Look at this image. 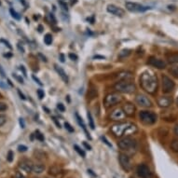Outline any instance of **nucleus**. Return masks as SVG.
Wrapping results in <instances>:
<instances>
[{
    "label": "nucleus",
    "instance_id": "f257e3e1",
    "mask_svg": "<svg viewBox=\"0 0 178 178\" xmlns=\"http://www.w3.org/2000/svg\"><path fill=\"white\" fill-rule=\"evenodd\" d=\"M140 84L143 90L150 94H153L158 89V79L156 75L151 71L144 72L140 77Z\"/></svg>",
    "mask_w": 178,
    "mask_h": 178
},
{
    "label": "nucleus",
    "instance_id": "c03bdc74",
    "mask_svg": "<svg viewBox=\"0 0 178 178\" xmlns=\"http://www.w3.org/2000/svg\"><path fill=\"white\" fill-rule=\"evenodd\" d=\"M12 76H13V78H15V79H16L17 80H18V81H19L20 83H22V84H23V80H22V78H20V77H19V76H17L16 74H13Z\"/></svg>",
    "mask_w": 178,
    "mask_h": 178
},
{
    "label": "nucleus",
    "instance_id": "ea45409f",
    "mask_svg": "<svg viewBox=\"0 0 178 178\" xmlns=\"http://www.w3.org/2000/svg\"><path fill=\"white\" fill-rule=\"evenodd\" d=\"M6 109H7V105L4 103H0V112L5 111Z\"/></svg>",
    "mask_w": 178,
    "mask_h": 178
},
{
    "label": "nucleus",
    "instance_id": "e2e57ef3",
    "mask_svg": "<svg viewBox=\"0 0 178 178\" xmlns=\"http://www.w3.org/2000/svg\"><path fill=\"white\" fill-rule=\"evenodd\" d=\"M114 178H116V177H114Z\"/></svg>",
    "mask_w": 178,
    "mask_h": 178
},
{
    "label": "nucleus",
    "instance_id": "13d9d810",
    "mask_svg": "<svg viewBox=\"0 0 178 178\" xmlns=\"http://www.w3.org/2000/svg\"><path fill=\"white\" fill-rule=\"evenodd\" d=\"M38 55H39V56H40V57L42 58V61H44V62H47V60H46V58H45V57H43V56H42V54H41V53H39Z\"/></svg>",
    "mask_w": 178,
    "mask_h": 178
},
{
    "label": "nucleus",
    "instance_id": "473e14b6",
    "mask_svg": "<svg viewBox=\"0 0 178 178\" xmlns=\"http://www.w3.org/2000/svg\"><path fill=\"white\" fill-rule=\"evenodd\" d=\"M13 159H14V153H13V152H12L11 150H10V151H8L7 155V162H13Z\"/></svg>",
    "mask_w": 178,
    "mask_h": 178
},
{
    "label": "nucleus",
    "instance_id": "39448f33",
    "mask_svg": "<svg viewBox=\"0 0 178 178\" xmlns=\"http://www.w3.org/2000/svg\"><path fill=\"white\" fill-rule=\"evenodd\" d=\"M121 100H122V97L120 93H117V92L109 93L105 99V105L106 107H109V106H112V105L118 104L120 102H121Z\"/></svg>",
    "mask_w": 178,
    "mask_h": 178
},
{
    "label": "nucleus",
    "instance_id": "423d86ee",
    "mask_svg": "<svg viewBox=\"0 0 178 178\" xmlns=\"http://www.w3.org/2000/svg\"><path fill=\"white\" fill-rule=\"evenodd\" d=\"M126 8L131 12H144L147 10H149V7L141 5L139 3H135V2H126L125 3Z\"/></svg>",
    "mask_w": 178,
    "mask_h": 178
},
{
    "label": "nucleus",
    "instance_id": "b1692460",
    "mask_svg": "<svg viewBox=\"0 0 178 178\" xmlns=\"http://www.w3.org/2000/svg\"><path fill=\"white\" fill-rule=\"evenodd\" d=\"M132 53V49H122L121 52L118 53V57L121 58V59H124L126 57H128L130 54Z\"/></svg>",
    "mask_w": 178,
    "mask_h": 178
},
{
    "label": "nucleus",
    "instance_id": "6ab92c4d",
    "mask_svg": "<svg viewBox=\"0 0 178 178\" xmlns=\"http://www.w3.org/2000/svg\"><path fill=\"white\" fill-rule=\"evenodd\" d=\"M123 110H124V112L126 115H128V116H132L134 114V105L128 103V104H126L124 106H123Z\"/></svg>",
    "mask_w": 178,
    "mask_h": 178
},
{
    "label": "nucleus",
    "instance_id": "680f3d73",
    "mask_svg": "<svg viewBox=\"0 0 178 178\" xmlns=\"http://www.w3.org/2000/svg\"><path fill=\"white\" fill-rule=\"evenodd\" d=\"M176 105H178V97H177V99H176Z\"/></svg>",
    "mask_w": 178,
    "mask_h": 178
},
{
    "label": "nucleus",
    "instance_id": "603ef678",
    "mask_svg": "<svg viewBox=\"0 0 178 178\" xmlns=\"http://www.w3.org/2000/svg\"><path fill=\"white\" fill-rule=\"evenodd\" d=\"M174 134H175V135H177V136H178V125H176V126L174 127Z\"/></svg>",
    "mask_w": 178,
    "mask_h": 178
},
{
    "label": "nucleus",
    "instance_id": "bf43d9fd",
    "mask_svg": "<svg viewBox=\"0 0 178 178\" xmlns=\"http://www.w3.org/2000/svg\"><path fill=\"white\" fill-rule=\"evenodd\" d=\"M88 173H89V174H91V175H93V176H96L94 174L92 173V171H91V170H88Z\"/></svg>",
    "mask_w": 178,
    "mask_h": 178
},
{
    "label": "nucleus",
    "instance_id": "a211bd4d",
    "mask_svg": "<svg viewBox=\"0 0 178 178\" xmlns=\"http://www.w3.org/2000/svg\"><path fill=\"white\" fill-rule=\"evenodd\" d=\"M54 67H55L56 72L58 73L59 76H60V78L64 80V82L68 83V77H67V75H66V73L64 72V70L62 68L61 66H59V65H57V64H55Z\"/></svg>",
    "mask_w": 178,
    "mask_h": 178
},
{
    "label": "nucleus",
    "instance_id": "bb28decb",
    "mask_svg": "<svg viewBox=\"0 0 178 178\" xmlns=\"http://www.w3.org/2000/svg\"><path fill=\"white\" fill-rule=\"evenodd\" d=\"M59 173H60V169H59L58 167H56V166L52 167V168L49 169V174L50 175H53V176L58 175Z\"/></svg>",
    "mask_w": 178,
    "mask_h": 178
},
{
    "label": "nucleus",
    "instance_id": "72a5a7b5",
    "mask_svg": "<svg viewBox=\"0 0 178 178\" xmlns=\"http://www.w3.org/2000/svg\"><path fill=\"white\" fill-rule=\"evenodd\" d=\"M36 138L37 139V140H39V141H41V142H43L44 141V135L42 134L39 131H36Z\"/></svg>",
    "mask_w": 178,
    "mask_h": 178
},
{
    "label": "nucleus",
    "instance_id": "f704fd0d",
    "mask_svg": "<svg viewBox=\"0 0 178 178\" xmlns=\"http://www.w3.org/2000/svg\"><path fill=\"white\" fill-rule=\"evenodd\" d=\"M6 122H7V116L1 114L0 115V127L3 126Z\"/></svg>",
    "mask_w": 178,
    "mask_h": 178
},
{
    "label": "nucleus",
    "instance_id": "3c124183",
    "mask_svg": "<svg viewBox=\"0 0 178 178\" xmlns=\"http://www.w3.org/2000/svg\"><path fill=\"white\" fill-rule=\"evenodd\" d=\"M52 120L55 122V124L57 125V127L58 128H61V125H60V123H59L58 121H57V120H56V117H52Z\"/></svg>",
    "mask_w": 178,
    "mask_h": 178
},
{
    "label": "nucleus",
    "instance_id": "cd10ccee",
    "mask_svg": "<svg viewBox=\"0 0 178 178\" xmlns=\"http://www.w3.org/2000/svg\"><path fill=\"white\" fill-rule=\"evenodd\" d=\"M171 149L175 153H178V139H175L171 143Z\"/></svg>",
    "mask_w": 178,
    "mask_h": 178
},
{
    "label": "nucleus",
    "instance_id": "1a4fd4ad",
    "mask_svg": "<svg viewBox=\"0 0 178 178\" xmlns=\"http://www.w3.org/2000/svg\"><path fill=\"white\" fill-rule=\"evenodd\" d=\"M136 172L140 178H153V174H152L150 168L146 164H140L137 167Z\"/></svg>",
    "mask_w": 178,
    "mask_h": 178
},
{
    "label": "nucleus",
    "instance_id": "dca6fc26",
    "mask_svg": "<svg viewBox=\"0 0 178 178\" xmlns=\"http://www.w3.org/2000/svg\"><path fill=\"white\" fill-rule=\"evenodd\" d=\"M173 104V99L171 97H168V96H162L158 99V105L160 107H169L171 105Z\"/></svg>",
    "mask_w": 178,
    "mask_h": 178
},
{
    "label": "nucleus",
    "instance_id": "8fccbe9b",
    "mask_svg": "<svg viewBox=\"0 0 178 178\" xmlns=\"http://www.w3.org/2000/svg\"><path fill=\"white\" fill-rule=\"evenodd\" d=\"M83 146L85 147H86L88 150H91V147H90V145H88V144H87L86 142H84V143H83Z\"/></svg>",
    "mask_w": 178,
    "mask_h": 178
},
{
    "label": "nucleus",
    "instance_id": "052dcab7",
    "mask_svg": "<svg viewBox=\"0 0 178 178\" xmlns=\"http://www.w3.org/2000/svg\"><path fill=\"white\" fill-rule=\"evenodd\" d=\"M38 32H42V26H41V25H39V26H38Z\"/></svg>",
    "mask_w": 178,
    "mask_h": 178
},
{
    "label": "nucleus",
    "instance_id": "0eeeda50",
    "mask_svg": "<svg viewBox=\"0 0 178 178\" xmlns=\"http://www.w3.org/2000/svg\"><path fill=\"white\" fill-rule=\"evenodd\" d=\"M162 80V91L164 93H170L171 91L174 90L175 84L171 78H169L166 75H163Z\"/></svg>",
    "mask_w": 178,
    "mask_h": 178
},
{
    "label": "nucleus",
    "instance_id": "5701e85b",
    "mask_svg": "<svg viewBox=\"0 0 178 178\" xmlns=\"http://www.w3.org/2000/svg\"><path fill=\"white\" fill-rule=\"evenodd\" d=\"M98 94V91H97V89L95 87L91 86L90 89H89V91H88V97L90 99H93L95 98Z\"/></svg>",
    "mask_w": 178,
    "mask_h": 178
},
{
    "label": "nucleus",
    "instance_id": "4468645a",
    "mask_svg": "<svg viewBox=\"0 0 178 178\" xmlns=\"http://www.w3.org/2000/svg\"><path fill=\"white\" fill-rule=\"evenodd\" d=\"M147 63H148L149 65L156 67V68H158V69H164L166 67V65H167V64L164 61L160 60V59H158L156 57H150Z\"/></svg>",
    "mask_w": 178,
    "mask_h": 178
},
{
    "label": "nucleus",
    "instance_id": "a18cd8bd",
    "mask_svg": "<svg viewBox=\"0 0 178 178\" xmlns=\"http://www.w3.org/2000/svg\"><path fill=\"white\" fill-rule=\"evenodd\" d=\"M32 78H33V79H34V80H35V81H36V82H37V83L38 84V85H40V86H42V85H43V84L41 83V81H40V80H39V79H37V77H36V76H33Z\"/></svg>",
    "mask_w": 178,
    "mask_h": 178
},
{
    "label": "nucleus",
    "instance_id": "2f4dec72",
    "mask_svg": "<svg viewBox=\"0 0 178 178\" xmlns=\"http://www.w3.org/2000/svg\"><path fill=\"white\" fill-rule=\"evenodd\" d=\"M10 15L12 16V18H14L15 20H20L21 19V17H20V15L17 13L13 8H10Z\"/></svg>",
    "mask_w": 178,
    "mask_h": 178
},
{
    "label": "nucleus",
    "instance_id": "58836bf2",
    "mask_svg": "<svg viewBox=\"0 0 178 178\" xmlns=\"http://www.w3.org/2000/svg\"><path fill=\"white\" fill-rule=\"evenodd\" d=\"M57 108L60 110L61 112H64L65 111V107L64 106V105L63 104H58L57 105Z\"/></svg>",
    "mask_w": 178,
    "mask_h": 178
},
{
    "label": "nucleus",
    "instance_id": "20e7f679",
    "mask_svg": "<svg viewBox=\"0 0 178 178\" xmlns=\"http://www.w3.org/2000/svg\"><path fill=\"white\" fill-rule=\"evenodd\" d=\"M137 143L133 138L132 137H125L121 139L120 141H118L117 146L120 149L122 150H131L136 147Z\"/></svg>",
    "mask_w": 178,
    "mask_h": 178
},
{
    "label": "nucleus",
    "instance_id": "6e6d98bb",
    "mask_svg": "<svg viewBox=\"0 0 178 178\" xmlns=\"http://www.w3.org/2000/svg\"><path fill=\"white\" fill-rule=\"evenodd\" d=\"M21 70L23 72V75L26 76V72H25V69H24V66H21Z\"/></svg>",
    "mask_w": 178,
    "mask_h": 178
},
{
    "label": "nucleus",
    "instance_id": "5fc2aeb1",
    "mask_svg": "<svg viewBox=\"0 0 178 178\" xmlns=\"http://www.w3.org/2000/svg\"><path fill=\"white\" fill-rule=\"evenodd\" d=\"M60 5H62L63 6V7L64 8V10H67V6L64 3V2H62V1H60Z\"/></svg>",
    "mask_w": 178,
    "mask_h": 178
},
{
    "label": "nucleus",
    "instance_id": "9d476101",
    "mask_svg": "<svg viewBox=\"0 0 178 178\" xmlns=\"http://www.w3.org/2000/svg\"><path fill=\"white\" fill-rule=\"evenodd\" d=\"M129 124L130 123H128V122H127V123L123 122V123L115 124V125H113L111 127V131L115 134V136L120 137V136H122V135H124V132H125V131L127 129V127L129 126Z\"/></svg>",
    "mask_w": 178,
    "mask_h": 178
},
{
    "label": "nucleus",
    "instance_id": "2eb2a0df",
    "mask_svg": "<svg viewBox=\"0 0 178 178\" xmlns=\"http://www.w3.org/2000/svg\"><path fill=\"white\" fill-rule=\"evenodd\" d=\"M33 166H34L33 162H31V160L26 159L21 160V162H19V167L22 169V171L26 172V173H31L33 171Z\"/></svg>",
    "mask_w": 178,
    "mask_h": 178
},
{
    "label": "nucleus",
    "instance_id": "4c0bfd02",
    "mask_svg": "<svg viewBox=\"0 0 178 178\" xmlns=\"http://www.w3.org/2000/svg\"><path fill=\"white\" fill-rule=\"evenodd\" d=\"M68 57H69V58L71 59V60H73V61H77V60H78V58H79L77 54H75V53H72V52L68 54Z\"/></svg>",
    "mask_w": 178,
    "mask_h": 178
},
{
    "label": "nucleus",
    "instance_id": "c9c22d12",
    "mask_svg": "<svg viewBox=\"0 0 178 178\" xmlns=\"http://www.w3.org/2000/svg\"><path fill=\"white\" fill-rule=\"evenodd\" d=\"M64 127H65V129L68 131V132H74V128H73V127L68 122H65L64 123Z\"/></svg>",
    "mask_w": 178,
    "mask_h": 178
},
{
    "label": "nucleus",
    "instance_id": "f3484780",
    "mask_svg": "<svg viewBox=\"0 0 178 178\" xmlns=\"http://www.w3.org/2000/svg\"><path fill=\"white\" fill-rule=\"evenodd\" d=\"M117 79H120V80H129V81H132V79H133V76L130 72L123 71V72L118 73L117 76Z\"/></svg>",
    "mask_w": 178,
    "mask_h": 178
},
{
    "label": "nucleus",
    "instance_id": "a878e982",
    "mask_svg": "<svg viewBox=\"0 0 178 178\" xmlns=\"http://www.w3.org/2000/svg\"><path fill=\"white\" fill-rule=\"evenodd\" d=\"M169 72H170V74L173 76L174 78L178 79V65H176V66H172L171 68L169 69Z\"/></svg>",
    "mask_w": 178,
    "mask_h": 178
},
{
    "label": "nucleus",
    "instance_id": "7c9ffc66",
    "mask_svg": "<svg viewBox=\"0 0 178 178\" xmlns=\"http://www.w3.org/2000/svg\"><path fill=\"white\" fill-rule=\"evenodd\" d=\"M74 148H75V150L78 152V153L82 157V158H85V156H86V154H85V152H84V150L83 149H81L79 146H77V145H75L74 146Z\"/></svg>",
    "mask_w": 178,
    "mask_h": 178
},
{
    "label": "nucleus",
    "instance_id": "ddd939ff",
    "mask_svg": "<svg viewBox=\"0 0 178 178\" xmlns=\"http://www.w3.org/2000/svg\"><path fill=\"white\" fill-rule=\"evenodd\" d=\"M106 10L111 13L115 16H117V17H123L125 15V11L124 10H122L121 7H117L116 5H113V4H109L106 7Z\"/></svg>",
    "mask_w": 178,
    "mask_h": 178
},
{
    "label": "nucleus",
    "instance_id": "393cba45",
    "mask_svg": "<svg viewBox=\"0 0 178 178\" xmlns=\"http://www.w3.org/2000/svg\"><path fill=\"white\" fill-rule=\"evenodd\" d=\"M168 62L170 64H178V53L169 55L168 56Z\"/></svg>",
    "mask_w": 178,
    "mask_h": 178
},
{
    "label": "nucleus",
    "instance_id": "a19ab883",
    "mask_svg": "<svg viewBox=\"0 0 178 178\" xmlns=\"http://www.w3.org/2000/svg\"><path fill=\"white\" fill-rule=\"evenodd\" d=\"M101 138H102V140H103V141H104V143L105 144V145H107V146H108L109 147H112V145H111V144H110V143H109L108 141H107V139H106L105 137H104V136H102Z\"/></svg>",
    "mask_w": 178,
    "mask_h": 178
},
{
    "label": "nucleus",
    "instance_id": "09e8293b",
    "mask_svg": "<svg viewBox=\"0 0 178 178\" xmlns=\"http://www.w3.org/2000/svg\"><path fill=\"white\" fill-rule=\"evenodd\" d=\"M20 125H21V127H22V129H23V128H25V124H24V121H23V120H22V117L20 118Z\"/></svg>",
    "mask_w": 178,
    "mask_h": 178
},
{
    "label": "nucleus",
    "instance_id": "c756f323",
    "mask_svg": "<svg viewBox=\"0 0 178 178\" xmlns=\"http://www.w3.org/2000/svg\"><path fill=\"white\" fill-rule=\"evenodd\" d=\"M87 117H88V120H89L90 127V128H91L92 130H94V128H95V125H94V122H93V118H92V116H91L90 112H89V111H88Z\"/></svg>",
    "mask_w": 178,
    "mask_h": 178
},
{
    "label": "nucleus",
    "instance_id": "412c9836",
    "mask_svg": "<svg viewBox=\"0 0 178 178\" xmlns=\"http://www.w3.org/2000/svg\"><path fill=\"white\" fill-rule=\"evenodd\" d=\"M137 126L135 125V124H132V123H130L129 126L127 127V129L124 132L125 135H131V134H133L137 132Z\"/></svg>",
    "mask_w": 178,
    "mask_h": 178
},
{
    "label": "nucleus",
    "instance_id": "f8f14e48",
    "mask_svg": "<svg viewBox=\"0 0 178 178\" xmlns=\"http://www.w3.org/2000/svg\"><path fill=\"white\" fill-rule=\"evenodd\" d=\"M125 117H126V114L124 112L123 108H120V107L114 109L111 112V114H110V118H111L112 120H116V121H121Z\"/></svg>",
    "mask_w": 178,
    "mask_h": 178
},
{
    "label": "nucleus",
    "instance_id": "4d7b16f0",
    "mask_svg": "<svg viewBox=\"0 0 178 178\" xmlns=\"http://www.w3.org/2000/svg\"><path fill=\"white\" fill-rule=\"evenodd\" d=\"M60 58H61V62L64 63V54H60Z\"/></svg>",
    "mask_w": 178,
    "mask_h": 178
},
{
    "label": "nucleus",
    "instance_id": "6e6552de",
    "mask_svg": "<svg viewBox=\"0 0 178 178\" xmlns=\"http://www.w3.org/2000/svg\"><path fill=\"white\" fill-rule=\"evenodd\" d=\"M118 160H120V163L121 168L126 172H130L132 170V162H131V159L128 155L120 153L118 155Z\"/></svg>",
    "mask_w": 178,
    "mask_h": 178
},
{
    "label": "nucleus",
    "instance_id": "37998d69",
    "mask_svg": "<svg viewBox=\"0 0 178 178\" xmlns=\"http://www.w3.org/2000/svg\"><path fill=\"white\" fill-rule=\"evenodd\" d=\"M0 42H2V43H4V44H5V45H6V46L8 48V49H12V47L10 46V44L8 43L7 41H6V40H4V39H0Z\"/></svg>",
    "mask_w": 178,
    "mask_h": 178
},
{
    "label": "nucleus",
    "instance_id": "c85d7f7f",
    "mask_svg": "<svg viewBox=\"0 0 178 178\" xmlns=\"http://www.w3.org/2000/svg\"><path fill=\"white\" fill-rule=\"evenodd\" d=\"M44 42L46 45H50L52 43V36L50 35V34H47L44 37Z\"/></svg>",
    "mask_w": 178,
    "mask_h": 178
},
{
    "label": "nucleus",
    "instance_id": "aec40b11",
    "mask_svg": "<svg viewBox=\"0 0 178 178\" xmlns=\"http://www.w3.org/2000/svg\"><path fill=\"white\" fill-rule=\"evenodd\" d=\"M45 169H46V167H45L44 164L37 163V164H34L33 171L32 172H34V173L37 174H42V173L45 171Z\"/></svg>",
    "mask_w": 178,
    "mask_h": 178
},
{
    "label": "nucleus",
    "instance_id": "e433bc0d",
    "mask_svg": "<svg viewBox=\"0 0 178 178\" xmlns=\"http://www.w3.org/2000/svg\"><path fill=\"white\" fill-rule=\"evenodd\" d=\"M37 95H38V97H39V99L41 100V99H43L44 98V96H45V92H44V90H37Z\"/></svg>",
    "mask_w": 178,
    "mask_h": 178
},
{
    "label": "nucleus",
    "instance_id": "79ce46f5",
    "mask_svg": "<svg viewBox=\"0 0 178 178\" xmlns=\"http://www.w3.org/2000/svg\"><path fill=\"white\" fill-rule=\"evenodd\" d=\"M18 149H19V151L20 152H25V151H26L27 150V147H25V146H19L18 147Z\"/></svg>",
    "mask_w": 178,
    "mask_h": 178
},
{
    "label": "nucleus",
    "instance_id": "de8ad7c7",
    "mask_svg": "<svg viewBox=\"0 0 178 178\" xmlns=\"http://www.w3.org/2000/svg\"><path fill=\"white\" fill-rule=\"evenodd\" d=\"M0 75H1V77H3V78H5V77H6L5 71H4V69L2 68V66H1V65H0Z\"/></svg>",
    "mask_w": 178,
    "mask_h": 178
},
{
    "label": "nucleus",
    "instance_id": "9b49d317",
    "mask_svg": "<svg viewBox=\"0 0 178 178\" xmlns=\"http://www.w3.org/2000/svg\"><path fill=\"white\" fill-rule=\"evenodd\" d=\"M135 102H136V104L142 107H151L153 105L150 99L145 94H137L136 97H135Z\"/></svg>",
    "mask_w": 178,
    "mask_h": 178
},
{
    "label": "nucleus",
    "instance_id": "f03ea898",
    "mask_svg": "<svg viewBox=\"0 0 178 178\" xmlns=\"http://www.w3.org/2000/svg\"><path fill=\"white\" fill-rule=\"evenodd\" d=\"M115 90L122 93H132L135 91L136 88L135 85L129 80H120L115 84Z\"/></svg>",
    "mask_w": 178,
    "mask_h": 178
},
{
    "label": "nucleus",
    "instance_id": "4be33fe9",
    "mask_svg": "<svg viewBox=\"0 0 178 178\" xmlns=\"http://www.w3.org/2000/svg\"><path fill=\"white\" fill-rule=\"evenodd\" d=\"M76 117H77V120H78L79 124L82 127L83 130H84V132H85V133H86V135H87V137L90 140V139H91V137H90V133L88 132V131H87V129H86V125H85V123H84V121L82 120V118L79 116V114H76Z\"/></svg>",
    "mask_w": 178,
    "mask_h": 178
},
{
    "label": "nucleus",
    "instance_id": "7ed1b4c3",
    "mask_svg": "<svg viewBox=\"0 0 178 178\" xmlns=\"http://www.w3.org/2000/svg\"><path fill=\"white\" fill-rule=\"evenodd\" d=\"M139 117L140 120L146 125H152L157 121V115L150 111H141Z\"/></svg>",
    "mask_w": 178,
    "mask_h": 178
},
{
    "label": "nucleus",
    "instance_id": "864d4df0",
    "mask_svg": "<svg viewBox=\"0 0 178 178\" xmlns=\"http://www.w3.org/2000/svg\"><path fill=\"white\" fill-rule=\"evenodd\" d=\"M18 93H19V95H20V97H21V99H22V100H25V97H24V95H23L22 93L21 92V90H18Z\"/></svg>",
    "mask_w": 178,
    "mask_h": 178
},
{
    "label": "nucleus",
    "instance_id": "49530a36",
    "mask_svg": "<svg viewBox=\"0 0 178 178\" xmlns=\"http://www.w3.org/2000/svg\"><path fill=\"white\" fill-rule=\"evenodd\" d=\"M14 178H25L20 172H16V174H15V176H14Z\"/></svg>",
    "mask_w": 178,
    "mask_h": 178
}]
</instances>
